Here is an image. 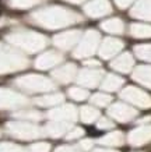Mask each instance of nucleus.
Listing matches in <instances>:
<instances>
[{"label": "nucleus", "instance_id": "nucleus-1", "mask_svg": "<svg viewBox=\"0 0 151 152\" xmlns=\"http://www.w3.org/2000/svg\"><path fill=\"white\" fill-rule=\"evenodd\" d=\"M0 14H1V11H0Z\"/></svg>", "mask_w": 151, "mask_h": 152}]
</instances>
